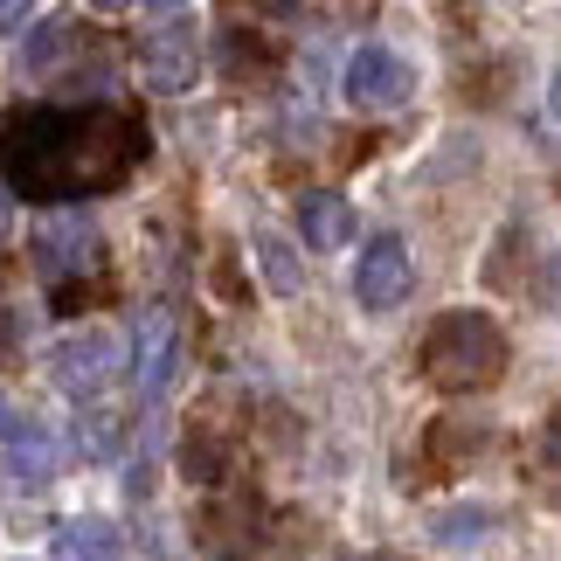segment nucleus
Wrapping results in <instances>:
<instances>
[{
	"label": "nucleus",
	"instance_id": "18",
	"mask_svg": "<svg viewBox=\"0 0 561 561\" xmlns=\"http://www.w3.org/2000/svg\"><path fill=\"white\" fill-rule=\"evenodd\" d=\"M8 229H14V202L0 194V243H8Z\"/></svg>",
	"mask_w": 561,
	"mask_h": 561
},
{
	"label": "nucleus",
	"instance_id": "7",
	"mask_svg": "<svg viewBox=\"0 0 561 561\" xmlns=\"http://www.w3.org/2000/svg\"><path fill=\"white\" fill-rule=\"evenodd\" d=\"M409 285H416V264H409V243L402 236H375L368 250H360V264H354V298H360V312H396Z\"/></svg>",
	"mask_w": 561,
	"mask_h": 561
},
{
	"label": "nucleus",
	"instance_id": "16",
	"mask_svg": "<svg viewBox=\"0 0 561 561\" xmlns=\"http://www.w3.org/2000/svg\"><path fill=\"white\" fill-rule=\"evenodd\" d=\"M28 8H35V0H0V35H14L21 21H28Z\"/></svg>",
	"mask_w": 561,
	"mask_h": 561
},
{
	"label": "nucleus",
	"instance_id": "15",
	"mask_svg": "<svg viewBox=\"0 0 561 561\" xmlns=\"http://www.w3.org/2000/svg\"><path fill=\"white\" fill-rule=\"evenodd\" d=\"M485 527H492V513L458 506V513H444V520H437V541L444 548H471V541H485Z\"/></svg>",
	"mask_w": 561,
	"mask_h": 561
},
{
	"label": "nucleus",
	"instance_id": "14",
	"mask_svg": "<svg viewBox=\"0 0 561 561\" xmlns=\"http://www.w3.org/2000/svg\"><path fill=\"white\" fill-rule=\"evenodd\" d=\"M118 437H125V423H118V416H104V409L77 416V450H83V458H112Z\"/></svg>",
	"mask_w": 561,
	"mask_h": 561
},
{
	"label": "nucleus",
	"instance_id": "5",
	"mask_svg": "<svg viewBox=\"0 0 561 561\" xmlns=\"http://www.w3.org/2000/svg\"><path fill=\"white\" fill-rule=\"evenodd\" d=\"M340 83H347V104H354V112H396V104L416 98V70H409L396 49H381V42L354 49Z\"/></svg>",
	"mask_w": 561,
	"mask_h": 561
},
{
	"label": "nucleus",
	"instance_id": "3",
	"mask_svg": "<svg viewBox=\"0 0 561 561\" xmlns=\"http://www.w3.org/2000/svg\"><path fill=\"white\" fill-rule=\"evenodd\" d=\"M35 256H42V277L62 285V277H83L104 264V243H98V222L83 215L77 202H56L49 215L35 222Z\"/></svg>",
	"mask_w": 561,
	"mask_h": 561
},
{
	"label": "nucleus",
	"instance_id": "1",
	"mask_svg": "<svg viewBox=\"0 0 561 561\" xmlns=\"http://www.w3.org/2000/svg\"><path fill=\"white\" fill-rule=\"evenodd\" d=\"M146 160V125L112 112V104H42L14 112L0 125V181L28 202H83V194H112L133 181Z\"/></svg>",
	"mask_w": 561,
	"mask_h": 561
},
{
	"label": "nucleus",
	"instance_id": "20",
	"mask_svg": "<svg viewBox=\"0 0 561 561\" xmlns=\"http://www.w3.org/2000/svg\"><path fill=\"white\" fill-rule=\"evenodd\" d=\"M548 112L561 118V70H554V91H548Z\"/></svg>",
	"mask_w": 561,
	"mask_h": 561
},
{
	"label": "nucleus",
	"instance_id": "11",
	"mask_svg": "<svg viewBox=\"0 0 561 561\" xmlns=\"http://www.w3.org/2000/svg\"><path fill=\"white\" fill-rule=\"evenodd\" d=\"M250 250H256V264H264V285L277 291V298H298L306 291V264H298V250L285 243V236H250Z\"/></svg>",
	"mask_w": 561,
	"mask_h": 561
},
{
	"label": "nucleus",
	"instance_id": "19",
	"mask_svg": "<svg viewBox=\"0 0 561 561\" xmlns=\"http://www.w3.org/2000/svg\"><path fill=\"white\" fill-rule=\"evenodd\" d=\"M146 8H160V14H181V8H187V0H146Z\"/></svg>",
	"mask_w": 561,
	"mask_h": 561
},
{
	"label": "nucleus",
	"instance_id": "12",
	"mask_svg": "<svg viewBox=\"0 0 561 561\" xmlns=\"http://www.w3.org/2000/svg\"><path fill=\"white\" fill-rule=\"evenodd\" d=\"M49 561H118V534H112V520H70V527L56 534Z\"/></svg>",
	"mask_w": 561,
	"mask_h": 561
},
{
	"label": "nucleus",
	"instance_id": "21",
	"mask_svg": "<svg viewBox=\"0 0 561 561\" xmlns=\"http://www.w3.org/2000/svg\"><path fill=\"white\" fill-rule=\"evenodd\" d=\"M91 8H104V14H118V8H133V0H91Z\"/></svg>",
	"mask_w": 561,
	"mask_h": 561
},
{
	"label": "nucleus",
	"instance_id": "2",
	"mask_svg": "<svg viewBox=\"0 0 561 561\" xmlns=\"http://www.w3.org/2000/svg\"><path fill=\"white\" fill-rule=\"evenodd\" d=\"M423 381L444 388V396H471V388H492L506 375V333L492 312H444L437 327L423 333Z\"/></svg>",
	"mask_w": 561,
	"mask_h": 561
},
{
	"label": "nucleus",
	"instance_id": "4",
	"mask_svg": "<svg viewBox=\"0 0 561 561\" xmlns=\"http://www.w3.org/2000/svg\"><path fill=\"white\" fill-rule=\"evenodd\" d=\"M118 368H125V347L104 327H77V333H62L49 347V375H56L62 396H98Z\"/></svg>",
	"mask_w": 561,
	"mask_h": 561
},
{
	"label": "nucleus",
	"instance_id": "9",
	"mask_svg": "<svg viewBox=\"0 0 561 561\" xmlns=\"http://www.w3.org/2000/svg\"><path fill=\"white\" fill-rule=\"evenodd\" d=\"M298 229H306L312 250H347L354 243V208L340 194H306L298 202Z\"/></svg>",
	"mask_w": 561,
	"mask_h": 561
},
{
	"label": "nucleus",
	"instance_id": "10",
	"mask_svg": "<svg viewBox=\"0 0 561 561\" xmlns=\"http://www.w3.org/2000/svg\"><path fill=\"white\" fill-rule=\"evenodd\" d=\"M8 479L28 485V492H42L56 479V444L42 437V430H14V437H8Z\"/></svg>",
	"mask_w": 561,
	"mask_h": 561
},
{
	"label": "nucleus",
	"instance_id": "6",
	"mask_svg": "<svg viewBox=\"0 0 561 561\" xmlns=\"http://www.w3.org/2000/svg\"><path fill=\"white\" fill-rule=\"evenodd\" d=\"M133 375H139V396L160 402L167 388L181 381V319L174 306H146L139 327H133Z\"/></svg>",
	"mask_w": 561,
	"mask_h": 561
},
{
	"label": "nucleus",
	"instance_id": "8",
	"mask_svg": "<svg viewBox=\"0 0 561 561\" xmlns=\"http://www.w3.org/2000/svg\"><path fill=\"white\" fill-rule=\"evenodd\" d=\"M139 77H146V91H160V98L194 91V77H202V42H194V28H160V35H146Z\"/></svg>",
	"mask_w": 561,
	"mask_h": 561
},
{
	"label": "nucleus",
	"instance_id": "17",
	"mask_svg": "<svg viewBox=\"0 0 561 561\" xmlns=\"http://www.w3.org/2000/svg\"><path fill=\"white\" fill-rule=\"evenodd\" d=\"M14 430H21V416H14V402L0 396V437H14Z\"/></svg>",
	"mask_w": 561,
	"mask_h": 561
},
{
	"label": "nucleus",
	"instance_id": "13",
	"mask_svg": "<svg viewBox=\"0 0 561 561\" xmlns=\"http://www.w3.org/2000/svg\"><path fill=\"white\" fill-rule=\"evenodd\" d=\"M70 28H77L70 14H49V21H42V28L28 35V49H21V70H35V77H42L62 49H70Z\"/></svg>",
	"mask_w": 561,
	"mask_h": 561
}]
</instances>
